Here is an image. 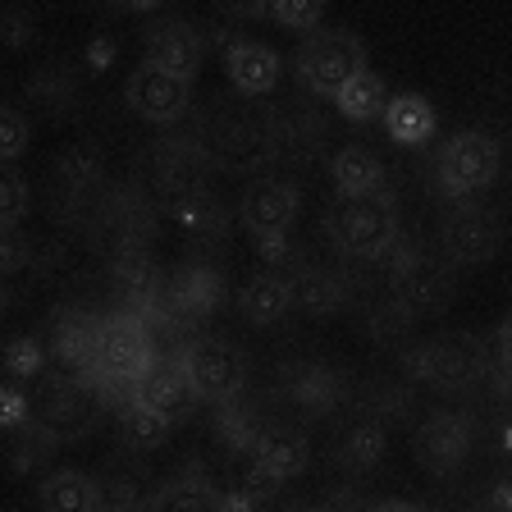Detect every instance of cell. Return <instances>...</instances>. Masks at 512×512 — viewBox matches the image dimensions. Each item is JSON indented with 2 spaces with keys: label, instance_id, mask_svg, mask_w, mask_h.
<instances>
[{
  "label": "cell",
  "instance_id": "obj_43",
  "mask_svg": "<svg viewBox=\"0 0 512 512\" xmlns=\"http://www.w3.org/2000/svg\"><path fill=\"white\" fill-rule=\"evenodd\" d=\"M499 362H503V371L512 375V311L503 316V325H499Z\"/></svg>",
  "mask_w": 512,
  "mask_h": 512
},
{
  "label": "cell",
  "instance_id": "obj_2",
  "mask_svg": "<svg viewBox=\"0 0 512 512\" xmlns=\"http://www.w3.org/2000/svg\"><path fill=\"white\" fill-rule=\"evenodd\" d=\"M110 403V394L101 389L96 375H74V371H46L37 394H32V421L55 439H78L96 426L101 407Z\"/></svg>",
  "mask_w": 512,
  "mask_h": 512
},
{
  "label": "cell",
  "instance_id": "obj_34",
  "mask_svg": "<svg viewBox=\"0 0 512 512\" xmlns=\"http://www.w3.org/2000/svg\"><path fill=\"white\" fill-rule=\"evenodd\" d=\"M55 170H60V183L69 192H87L101 183V156H96L92 147H69Z\"/></svg>",
  "mask_w": 512,
  "mask_h": 512
},
{
  "label": "cell",
  "instance_id": "obj_18",
  "mask_svg": "<svg viewBox=\"0 0 512 512\" xmlns=\"http://www.w3.org/2000/svg\"><path fill=\"white\" fill-rule=\"evenodd\" d=\"M224 64H229V83H234L243 96H266V92H275L279 69H284L279 51H270V46L256 42V37H229Z\"/></svg>",
  "mask_w": 512,
  "mask_h": 512
},
{
  "label": "cell",
  "instance_id": "obj_6",
  "mask_svg": "<svg viewBox=\"0 0 512 512\" xmlns=\"http://www.w3.org/2000/svg\"><path fill=\"white\" fill-rule=\"evenodd\" d=\"M362 69H366V46L348 28H320L311 37H302L298 46V83L311 96L334 101Z\"/></svg>",
  "mask_w": 512,
  "mask_h": 512
},
{
  "label": "cell",
  "instance_id": "obj_26",
  "mask_svg": "<svg viewBox=\"0 0 512 512\" xmlns=\"http://www.w3.org/2000/svg\"><path fill=\"white\" fill-rule=\"evenodd\" d=\"M293 307L302 316H330L343 307V279L325 266H302L293 270Z\"/></svg>",
  "mask_w": 512,
  "mask_h": 512
},
{
  "label": "cell",
  "instance_id": "obj_20",
  "mask_svg": "<svg viewBox=\"0 0 512 512\" xmlns=\"http://www.w3.org/2000/svg\"><path fill=\"white\" fill-rule=\"evenodd\" d=\"M284 398L293 407L311 416H325L334 412V403L343 398V375L334 366H320V362H302V366H288L284 371Z\"/></svg>",
  "mask_w": 512,
  "mask_h": 512
},
{
  "label": "cell",
  "instance_id": "obj_12",
  "mask_svg": "<svg viewBox=\"0 0 512 512\" xmlns=\"http://www.w3.org/2000/svg\"><path fill=\"white\" fill-rule=\"evenodd\" d=\"M124 96H128V110H133L138 119H147V124H174V119H183L192 110V83L188 78H174V74H165V69H156V64H147V60L133 69Z\"/></svg>",
  "mask_w": 512,
  "mask_h": 512
},
{
  "label": "cell",
  "instance_id": "obj_28",
  "mask_svg": "<svg viewBox=\"0 0 512 512\" xmlns=\"http://www.w3.org/2000/svg\"><path fill=\"white\" fill-rule=\"evenodd\" d=\"M147 512H224V494L206 480H170L147 499Z\"/></svg>",
  "mask_w": 512,
  "mask_h": 512
},
{
  "label": "cell",
  "instance_id": "obj_42",
  "mask_svg": "<svg viewBox=\"0 0 512 512\" xmlns=\"http://www.w3.org/2000/svg\"><path fill=\"white\" fill-rule=\"evenodd\" d=\"M485 512H512V480H503V485H494L490 499H485Z\"/></svg>",
  "mask_w": 512,
  "mask_h": 512
},
{
  "label": "cell",
  "instance_id": "obj_15",
  "mask_svg": "<svg viewBox=\"0 0 512 512\" xmlns=\"http://www.w3.org/2000/svg\"><path fill=\"white\" fill-rule=\"evenodd\" d=\"M202 55H206V42H202V28L188 19H160L147 28V55L142 60L165 69L174 78H197L202 69Z\"/></svg>",
  "mask_w": 512,
  "mask_h": 512
},
{
  "label": "cell",
  "instance_id": "obj_35",
  "mask_svg": "<svg viewBox=\"0 0 512 512\" xmlns=\"http://www.w3.org/2000/svg\"><path fill=\"white\" fill-rule=\"evenodd\" d=\"M28 206H32L28 179H23V174H5V183H0V220H5V234L19 229L23 215H28Z\"/></svg>",
  "mask_w": 512,
  "mask_h": 512
},
{
  "label": "cell",
  "instance_id": "obj_31",
  "mask_svg": "<svg viewBox=\"0 0 512 512\" xmlns=\"http://www.w3.org/2000/svg\"><path fill=\"white\" fill-rule=\"evenodd\" d=\"M384 426L380 421H357V426L343 435V444H339V462L348 471H371V467H380V458H384Z\"/></svg>",
  "mask_w": 512,
  "mask_h": 512
},
{
  "label": "cell",
  "instance_id": "obj_19",
  "mask_svg": "<svg viewBox=\"0 0 512 512\" xmlns=\"http://www.w3.org/2000/svg\"><path fill=\"white\" fill-rule=\"evenodd\" d=\"M96 348H101V316L64 311V316L51 325V352H55V362H60L64 371L92 375Z\"/></svg>",
  "mask_w": 512,
  "mask_h": 512
},
{
  "label": "cell",
  "instance_id": "obj_39",
  "mask_svg": "<svg viewBox=\"0 0 512 512\" xmlns=\"http://www.w3.org/2000/svg\"><path fill=\"white\" fill-rule=\"evenodd\" d=\"M174 215L183 220V229H211L215 224V206L206 192H197V197H188V202H174Z\"/></svg>",
  "mask_w": 512,
  "mask_h": 512
},
{
  "label": "cell",
  "instance_id": "obj_24",
  "mask_svg": "<svg viewBox=\"0 0 512 512\" xmlns=\"http://www.w3.org/2000/svg\"><path fill=\"white\" fill-rule=\"evenodd\" d=\"M384 133L398 142V147H421V142L435 138V106H430L426 96L416 92H398L389 96V110H384Z\"/></svg>",
  "mask_w": 512,
  "mask_h": 512
},
{
  "label": "cell",
  "instance_id": "obj_16",
  "mask_svg": "<svg viewBox=\"0 0 512 512\" xmlns=\"http://www.w3.org/2000/svg\"><path fill=\"white\" fill-rule=\"evenodd\" d=\"M307 439L302 435H270L261 439V448L252 453V467H247V485L243 490H252L256 499L270 490H279V485H288L293 476H302L307 471Z\"/></svg>",
  "mask_w": 512,
  "mask_h": 512
},
{
  "label": "cell",
  "instance_id": "obj_29",
  "mask_svg": "<svg viewBox=\"0 0 512 512\" xmlns=\"http://www.w3.org/2000/svg\"><path fill=\"white\" fill-rule=\"evenodd\" d=\"M119 430H124V439L138 448V453H156V448L174 435L170 421L156 416L147 403H138V398H124V403H119Z\"/></svg>",
  "mask_w": 512,
  "mask_h": 512
},
{
  "label": "cell",
  "instance_id": "obj_4",
  "mask_svg": "<svg viewBox=\"0 0 512 512\" xmlns=\"http://www.w3.org/2000/svg\"><path fill=\"white\" fill-rule=\"evenodd\" d=\"M407 380L430 384L435 394H471L485 380V343L476 334H448V339H430L421 348L403 352Z\"/></svg>",
  "mask_w": 512,
  "mask_h": 512
},
{
  "label": "cell",
  "instance_id": "obj_8",
  "mask_svg": "<svg viewBox=\"0 0 512 512\" xmlns=\"http://www.w3.org/2000/svg\"><path fill=\"white\" fill-rule=\"evenodd\" d=\"M302 192L284 179H256L238 202V220L247 224L252 243L266 261H288V224L298 220Z\"/></svg>",
  "mask_w": 512,
  "mask_h": 512
},
{
  "label": "cell",
  "instance_id": "obj_21",
  "mask_svg": "<svg viewBox=\"0 0 512 512\" xmlns=\"http://www.w3.org/2000/svg\"><path fill=\"white\" fill-rule=\"evenodd\" d=\"M293 311V275H279V270H261L238 288V316L247 325H275Z\"/></svg>",
  "mask_w": 512,
  "mask_h": 512
},
{
  "label": "cell",
  "instance_id": "obj_14",
  "mask_svg": "<svg viewBox=\"0 0 512 512\" xmlns=\"http://www.w3.org/2000/svg\"><path fill=\"white\" fill-rule=\"evenodd\" d=\"M206 174H211V151L202 142L174 138V142H160L156 156H151V179L174 202H188V197L206 192Z\"/></svg>",
  "mask_w": 512,
  "mask_h": 512
},
{
  "label": "cell",
  "instance_id": "obj_10",
  "mask_svg": "<svg viewBox=\"0 0 512 512\" xmlns=\"http://www.w3.org/2000/svg\"><path fill=\"white\" fill-rule=\"evenodd\" d=\"M389 288H394V302L407 307L416 316L421 307H439L448 302V261L444 252H426V247H407L398 243L394 261H389Z\"/></svg>",
  "mask_w": 512,
  "mask_h": 512
},
{
  "label": "cell",
  "instance_id": "obj_9",
  "mask_svg": "<svg viewBox=\"0 0 512 512\" xmlns=\"http://www.w3.org/2000/svg\"><path fill=\"white\" fill-rule=\"evenodd\" d=\"M206 151H211V165H220V170L252 174L284 151V138H279V128L261 115H229L215 128V138Z\"/></svg>",
  "mask_w": 512,
  "mask_h": 512
},
{
  "label": "cell",
  "instance_id": "obj_40",
  "mask_svg": "<svg viewBox=\"0 0 512 512\" xmlns=\"http://www.w3.org/2000/svg\"><path fill=\"white\" fill-rule=\"evenodd\" d=\"M106 512H147L138 499V485L133 480H115V490L106 494V503H101Z\"/></svg>",
  "mask_w": 512,
  "mask_h": 512
},
{
  "label": "cell",
  "instance_id": "obj_32",
  "mask_svg": "<svg viewBox=\"0 0 512 512\" xmlns=\"http://www.w3.org/2000/svg\"><path fill=\"white\" fill-rule=\"evenodd\" d=\"M215 435L224 439L229 448H261V421H256V412L243 403V398H234V403H220L215 407Z\"/></svg>",
  "mask_w": 512,
  "mask_h": 512
},
{
  "label": "cell",
  "instance_id": "obj_37",
  "mask_svg": "<svg viewBox=\"0 0 512 512\" xmlns=\"http://www.w3.org/2000/svg\"><path fill=\"white\" fill-rule=\"evenodd\" d=\"M0 421H5V430L32 426V394H23L19 384H5L0 389Z\"/></svg>",
  "mask_w": 512,
  "mask_h": 512
},
{
  "label": "cell",
  "instance_id": "obj_25",
  "mask_svg": "<svg viewBox=\"0 0 512 512\" xmlns=\"http://www.w3.org/2000/svg\"><path fill=\"white\" fill-rule=\"evenodd\" d=\"M330 174H334V188H339L343 197H357V192L384 188V160L375 156L366 142H348V147L334 151Z\"/></svg>",
  "mask_w": 512,
  "mask_h": 512
},
{
  "label": "cell",
  "instance_id": "obj_45",
  "mask_svg": "<svg viewBox=\"0 0 512 512\" xmlns=\"http://www.w3.org/2000/svg\"><path fill=\"white\" fill-rule=\"evenodd\" d=\"M316 512H371V508H362V503H352V499H334V503H325V508H316Z\"/></svg>",
  "mask_w": 512,
  "mask_h": 512
},
{
  "label": "cell",
  "instance_id": "obj_27",
  "mask_svg": "<svg viewBox=\"0 0 512 512\" xmlns=\"http://www.w3.org/2000/svg\"><path fill=\"white\" fill-rule=\"evenodd\" d=\"M334 106H339V115L348 119V124H371V119H384V110H389V87H384V78L366 64L362 74L334 96Z\"/></svg>",
  "mask_w": 512,
  "mask_h": 512
},
{
  "label": "cell",
  "instance_id": "obj_23",
  "mask_svg": "<svg viewBox=\"0 0 512 512\" xmlns=\"http://www.w3.org/2000/svg\"><path fill=\"white\" fill-rule=\"evenodd\" d=\"M220 298H224V284L211 266H183L179 275L170 279V293H165V302L174 307L179 320L211 316V311L220 307Z\"/></svg>",
  "mask_w": 512,
  "mask_h": 512
},
{
  "label": "cell",
  "instance_id": "obj_17",
  "mask_svg": "<svg viewBox=\"0 0 512 512\" xmlns=\"http://www.w3.org/2000/svg\"><path fill=\"white\" fill-rule=\"evenodd\" d=\"M128 398L147 403L151 412L165 416L170 426H183L188 412H192V403H197V394H192V384H188V375H183L179 357H160V362L138 380V389H133Z\"/></svg>",
  "mask_w": 512,
  "mask_h": 512
},
{
  "label": "cell",
  "instance_id": "obj_3",
  "mask_svg": "<svg viewBox=\"0 0 512 512\" xmlns=\"http://www.w3.org/2000/svg\"><path fill=\"white\" fill-rule=\"evenodd\" d=\"M156 343H151V330L147 320L138 311H119V316H101V348H96V366L92 375L101 380L110 398L124 403L138 380L156 366Z\"/></svg>",
  "mask_w": 512,
  "mask_h": 512
},
{
  "label": "cell",
  "instance_id": "obj_5",
  "mask_svg": "<svg viewBox=\"0 0 512 512\" xmlns=\"http://www.w3.org/2000/svg\"><path fill=\"white\" fill-rule=\"evenodd\" d=\"M179 366L188 375L197 403H234L243 398L247 384V357L234 339H220V334H197L179 348Z\"/></svg>",
  "mask_w": 512,
  "mask_h": 512
},
{
  "label": "cell",
  "instance_id": "obj_7",
  "mask_svg": "<svg viewBox=\"0 0 512 512\" xmlns=\"http://www.w3.org/2000/svg\"><path fill=\"white\" fill-rule=\"evenodd\" d=\"M499 165H503L499 138L480 133V128H462L439 151V192L448 202H471L499 179Z\"/></svg>",
  "mask_w": 512,
  "mask_h": 512
},
{
  "label": "cell",
  "instance_id": "obj_33",
  "mask_svg": "<svg viewBox=\"0 0 512 512\" xmlns=\"http://www.w3.org/2000/svg\"><path fill=\"white\" fill-rule=\"evenodd\" d=\"M5 375H10V384H28L46 375V352L32 334H19V339L5 343Z\"/></svg>",
  "mask_w": 512,
  "mask_h": 512
},
{
  "label": "cell",
  "instance_id": "obj_36",
  "mask_svg": "<svg viewBox=\"0 0 512 512\" xmlns=\"http://www.w3.org/2000/svg\"><path fill=\"white\" fill-rule=\"evenodd\" d=\"M28 138H32V128H28V119H23V110L5 106V115H0V160L14 165V160L28 151Z\"/></svg>",
  "mask_w": 512,
  "mask_h": 512
},
{
  "label": "cell",
  "instance_id": "obj_44",
  "mask_svg": "<svg viewBox=\"0 0 512 512\" xmlns=\"http://www.w3.org/2000/svg\"><path fill=\"white\" fill-rule=\"evenodd\" d=\"M371 512H430V508H416V503H407V499H384V503H375Z\"/></svg>",
  "mask_w": 512,
  "mask_h": 512
},
{
  "label": "cell",
  "instance_id": "obj_22",
  "mask_svg": "<svg viewBox=\"0 0 512 512\" xmlns=\"http://www.w3.org/2000/svg\"><path fill=\"white\" fill-rule=\"evenodd\" d=\"M42 512H101L106 494L87 471L78 467H60L51 476H42V490H37Z\"/></svg>",
  "mask_w": 512,
  "mask_h": 512
},
{
  "label": "cell",
  "instance_id": "obj_1",
  "mask_svg": "<svg viewBox=\"0 0 512 512\" xmlns=\"http://www.w3.org/2000/svg\"><path fill=\"white\" fill-rule=\"evenodd\" d=\"M325 234L348 261H380L398 247V202L389 188L334 197L325 211Z\"/></svg>",
  "mask_w": 512,
  "mask_h": 512
},
{
  "label": "cell",
  "instance_id": "obj_41",
  "mask_svg": "<svg viewBox=\"0 0 512 512\" xmlns=\"http://www.w3.org/2000/svg\"><path fill=\"white\" fill-rule=\"evenodd\" d=\"M0 266H5V275H19V270L28 266V243L19 238V229H10V234H5V247H0Z\"/></svg>",
  "mask_w": 512,
  "mask_h": 512
},
{
  "label": "cell",
  "instance_id": "obj_30",
  "mask_svg": "<svg viewBox=\"0 0 512 512\" xmlns=\"http://www.w3.org/2000/svg\"><path fill=\"white\" fill-rule=\"evenodd\" d=\"M238 14H252V19H270L279 28H293V32H320V0H261V5H243Z\"/></svg>",
  "mask_w": 512,
  "mask_h": 512
},
{
  "label": "cell",
  "instance_id": "obj_38",
  "mask_svg": "<svg viewBox=\"0 0 512 512\" xmlns=\"http://www.w3.org/2000/svg\"><path fill=\"white\" fill-rule=\"evenodd\" d=\"M0 32H5V46H10V51L28 46L32 42V14H28V5H5V14H0Z\"/></svg>",
  "mask_w": 512,
  "mask_h": 512
},
{
  "label": "cell",
  "instance_id": "obj_13",
  "mask_svg": "<svg viewBox=\"0 0 512 512\" xmlns=\"http://www.w3.org/2000/svg\"><path fill=\"white\" fill-rule=\"evenodd\" d=\"M471 444H476V421L467 412H435L416 430V458L435 476H453L471 458Z\"/></svg>",
  "mask_w": 512,
  "mask_h": 512
},
{
  "label": "cell",
  "instance_id": "obj_11",
  "mask_svg": "<svg viewBox=\"0 0 512 512\" xmlns=\"http://www.w3.org/2000/svg\"><path fill=\"white\" fill-rule=\"evenodd\" d=\"M439 247H444L448 266H485V261H494V252L503 247V224L490 206L467 202L444 220Z\"/></svg>",
  "mask_w": 512,
  "mask_h": 512
}]
</instances>
